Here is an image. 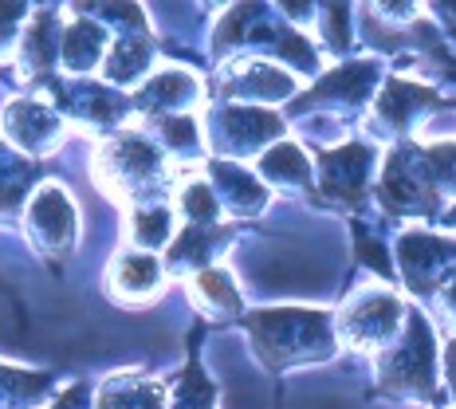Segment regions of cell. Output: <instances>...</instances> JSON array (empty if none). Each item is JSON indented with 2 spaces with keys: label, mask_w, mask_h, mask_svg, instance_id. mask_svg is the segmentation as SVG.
<instances>
[{
  "label": "cell",
  "mask_w": 456,
  "mask_h": 409,
  "mask_svg": "<svg viewBox=\"0 0 456 409\" xmlns=\"http://www.w3.org/2000/svg\"><path fill=\"white\" fill-rule=\"evenodd\" d=\"M256 350L268 366H291L299 358L327 355V315L322 311H260L248 319Z\"/></svg>",
  "instance_id": "cell-1"
},
{
  "label": "cell",
  "mask_w": 456,
  "mask_h": 409,
  "mask_svg": "<svg viewBox=\"0 0 456 409\" xmlns=\"http://www.w3.org/2000/svg\"><path fill=\"white\" fill-rule=\"evenodd\" d=\"M110 161V182L122 189H150L161 182V154L158 146H150L146 138L126 135L118 142H110L107 150Z\"/></svg>",
  "instance_id": "cell-2"
},
{
  "label": "cell",
  "mask_w": 456,
  "mask_h": 409,
  "mask_svg": "<svg viewBox=\"0 0 456 409\" xmlns=\"http://www.w3.org/2000/svg\"><path fill=\"white\" fill-rule=\"evenodd\" d=\"M32 233L47 252H60L75 241V209L60 185H44L32 201Z\"/></svg>",
  "instance_id": "cell-3"
},
{
  "label": "cell",
  "mask_w": 456,
  "mask_h": 409,
  "mask_svg": "<svg viewBox=\"0 0 456 409\" xmlns=\"http://www.w3.org/2000/svg\"><path fill=\"white\" fill-rule=\"evenodd\" d=\"M197 99V79L189 71H161L146 83V91L138 94V107L150 114H185V107Z\"/></svg>",
  "instance_id": "cell-4"
},
{
  "label": "cell",
  "mask_w": 456,
  "mask_h": 409,
  "mask_svg": "<svg viewBox=\"0 0 456 409\" xmlns=\"http://www.w3.org/2000/svg\"><path fill=\"white\" fill-rule=\"evenodd\" d=\"M4 130L20 142V146L40 150V146H52V138L60 135V119H55L52 107H44V102H12V107L4 110Z\"/></svg>",
  "instance_id": "cell-5"
},
{
  "label": "cell",
  "mask_w": 456,
  "mask_h": 409,
  "mask_svg": "<svg viewBox=\"0 0 456 409\" xmlns=\"http://www.w3.org/2000/svg\"><path fill=\"white\" fill-rule=\"evenodd\" d=\"M161 288V268L154 256L130 252L110 268V291L118 299H146Z\"/></svg>",
  "instance_id": "cell-6"
},
{
  "label": "cell",
  "mask_w": 456,
  "mask_h": 409,
  "mask_svg": "<svg viewBox=\"0 0 456 409\" xmlns=\"http://www.w3.org/2000/svg\"><path fill=\"white\" fill-rule=\"evenodd\" d=\"M213 182H216L221 197L236 209V213H256V209L264 205V189L256 185L244 169L228 166V161H213Z\"/></svg>",
  "instance_id": "cell-7"
},
{
  "label": "cell",
  "mask_w": 456,
  "mask_h": 409,
  "mask_svg": "<svg viewBox=\"0 0 456 409\" xmlns=\"http://www.w3.org/2000/svg\"><path fill=\"white\" fill-rule=\"evenodd\" d=\"M193 296L208 315H236L240 311V296H236L232 280L216 268H205L193 275Z\"/></svg>",
  "instance_id": "cell-8"
},
{
  "label": "cell",
  "mask_w": 456,
  "mask_h": 409,
  "mask_svg": "<svg viewBox=\"0 0 456 409\" xmlns=\"http://www.w3.org/2000/svg\"><path fill=\"white\" fill-rule=\"evenodd\" d=\"M102 60V28L91 20H75L68 40H63V63L71 71H87Z\"/></svg>",
  "instance_id": "cell-9"
},
{
  "label": "cell",
  "mask_w": 456,
  "mask_h": 409,
  "mask_svg": "<svg viewBox=\"0 0 456 409\" xmlns=\"http://www.w3.org/2000/svg\"><path fill=\"white\" fill-rule=\"evenodd\" d=\"M146 63H150V47L146 44H134V40H122L118 47L110 52V60H107V75H110V83H134L142 71H146Z\"/></svg>",
  "instance_id": "cell-10"
},
{
  "label": "cell",
  "mask_w": 456,
  "mask_h": 409,
  "mask_svg": "<svg viewBox=\"0 0 456 409\" xmlns=\"http://www.w3.org/2000/svg\"><path fill=\"white\" fill-rule=\"evenodd\" d=\"M28 182H32V166L24 158H16L12 150L0 146V209H12L20 201Z\"/></svg>",
  "instance_id": "cell-11"
},
{
  "label": "cell",
  "mask_w": 456,
  "mask_h": 409,
  "mask_svg": "<svg viewBox=\"0 0 456 409\" xmlns=\"http://www.w3.org/2000/svg\"><path fill=\"white\" fill-rule=\"evenodd\" d=\"M260 169H264V177H272V182H283V185H299V182H307V161H303V154L296 146H275L268 158L260 161Z\"/></svg>",
  "instance_id": "cell-12"
},
{
  "label": "cell",
  "mask_w": 456,
  "mask_h": 409,
  "mask_svg": "<svg viewBox=\"0 0 456 409\" xmlns=\"http://www.w3.org/2000/svg\"><path fill=\"white\" fill-rule=\"evenodd\" d=\"M134 241L150 244V249H158V244L169 241V209L161 205H142L134 213Z\"/></svg>",
  "instance_id": "cell-13"
},
{
  "label": "cell",
  "mask_w": 456,
  "mask_h": 409,
  "mask_svg": "<svg viewBox=\"0 0 456 409\" xmlns=\"http://www.w3.org/2000/svg\"><path fill=\"white\" fill-rule=\"evenodd\" d=\"M47 378L44 374H24V370H8L0 366V405H12L20 397H32L36 389H44Z\"/></svg>",
  "instance_id": "cell-14"
},
{
  "label": "cell",
  "mask_w": 456,
  "mask_h": 409,
  "mask_svg": "<svg viewBox=\"0 0 456 409\" xmlns=\"http://www.w3.org/2000/svg\"><path fill=\"white\" fill-rule=\"evenodd\" d=\"M169 409H213V386L205 382L201 370H197V366H189L185 382L177 386L174 405H169Z\"/></svg>",
  "instance_id": "cell-15"
},
{
  "label": "cell",
  "mask_w": 456,
  "mask_h": 409,
  "mask_svg": "<svg viewBox=\"0 0 456 409\" xmlns=\"http://www.w3.org/2000/svg\"><path fill=\"white\" fill-rule=\"evenodd\" d=\"M20 12H24L20 4H12V8H8V4H0V47L8 44V36H12V28L20 24Z\"/></svg>",
  "instance_id": "cell-16"
}]
</instances>
